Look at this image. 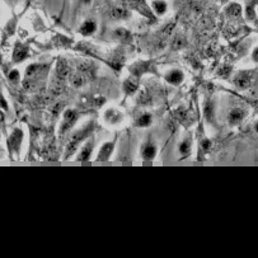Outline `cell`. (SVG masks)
Here are the masks:
<instances>
[{"label": "cell", "instance_id": "obj_5", "mask_svg": "<svg viewBox=\"0 0 258 258\" xmlns=\"http://www.w3.org/2000/svg\"><path fill=\"white\" fill-rule=\"evenodd\" d=\"M234 82L237 84V87H239V88H248L250 84V78L247 74H239L235 78Z\"/></svg>", "mask_w": 258, "mask_h": 258}, {"label": "cell", "instance_id": "obj_15", "mask_svg": "<svg viewBox=\"0 0 258 258\" xmlns=\"http://www.w3.org/2000/svg\"><path fill=\"white\" fill-rule=\"evenodd\" d=\"M91 153H92V143H88V144L84 147V149L82 150V153H80L79 160H88Z\"/></svg>", "mask_w": 258, "mask_h": 258}, {"label": "cell", "instance_id": "obj_9", "mask_svg": "<svg viewBox=\"0 0 258 258\" xmlns=\"http://www.w3.org/2000/svg\"><path fill=\"white\" fill-rule=\"evenodd\" d=\"M127 16H128L127 11L121 8V7H116V8H113L111 11V17L114 19H122V18H126Z\"/></svg>", "mask_w": 258, "mask_h": 258}, {"label": "cell", "instance_id": "obj_2", "mask_svg": "<svg viewBox=\"0 0 258 258\" xmlns=\"http://www.w3.org/2000/svg\"><path fill=\"white\" fill-rule=\"evenodd\" d=\"M245 116V112L243 111L242 108H234L230 111L229 113V122L232 123V125H235V123L240 122V121L244 118Z\"/></svg>", "mask_w": 258, "mask_h": 258}, {"label": "cell", "instance_id": "obj_18", "mask_svg": "<svg viewBox=\"0 0 258 258\" xmlns=\"http://www.w3.org/2000/svg\"><path fill=\"white\" fill-rule=\"evenodd\" d=\"M240 12H242V9H240V7L238 6V4H232V6L228 8L226 13L232 17H238L240 14Z\"/></svg>", "mask_w": 258, "mask_h": 258}, {"label": "cell", "instance_id": "obj_13", "mask_svg": "<svg viewBox=\"0 0 258 258\" xmlns=\"http://www.w3.org/2000/svg\"><path fill=\"white\" fill-rule=\"evenodd\" d=\"M57 75H59V78H61V79H64L67 75H69V67L65 65V62H59V65H57Z\"/></svg>", "mask_w": 258, "mask_h": 258}, {"label": "cell", "instance_id": "obj_6", "mask_svg": "<svg viewBox=\"0 0 258 258\" xmlns=\"http://www.w3.org/2000/svg\"><path fill=\"white\" fill-rule=\"evenodd\" d=\"M123 89H125V92L127 94L134 93V92L138 89V80L133 79V78L127 79L125 83H123Z\"/></svg>", "mask_w": 258, "mask_h": 258}, {"label": "cell", "instance_id": "obj_4", "mask_svg": "<svg viewBox=\"0 0 258 258\" xmlns=\"http://www.w3.org/2000/svg\"><path fill=\"white\" fill-rule=\"evenodd\" d=\"M27 56V47H24L23 45H17L16 50H14L13 53V59L14 61H22V60L26 59Z\"/></svg>", "mask_w": 258, "mask_h": 258}, {"label": "cell", "instance_id": "obj_14", "mask_svg": "<svg viewBox=\"0 0 258 258\" xmlns=\"http://www.w3.org/2000/svg\"><path fill=\"white\" fill-rule=\"evenodd\" d=\"M153 7H154V11L157 12L158 14H163L167 11V4H165V2H163V0H157V2H154V3H153Z\"/></svg>", "mask_w": 258, "mask_h": 258}, {"label": "cell", "instance_id": "obj_1", "mask_svg": "<svg viewBox=\"0 0 258 258\" xmlns=\"http://www.w3.org/2000/svg\"><path fill=\"white\" fill-rule=\"evenodd\" d=\"M122 3H125L126 6L131 7L133 9L138 11L139 13L144 14V16L148 17V18H152L153 17L149 7H148L147 3H145V0H122Z\"/></svg>", "mask_w": 258, "mask_h": 258}, {"label": "cell", "instance_id": "obj_19", "mask_svg": "<svg viewBox=\"0 0 258 258\" xmlns=\"http://www.w3.org/2000/svg\"><path fill=\"white\" fill-rule=\"evenodd\" d=\"M150 121H152V117H150V114H144V116H141L140 118H139V121H138V123L140 126H149V123H150Z\"/></svg>", "mask_w": 258, "mask_h": 258}, {"label": "cell", "instance_id": "obj_17", "mask_svg": "<svg viewBox=\"0 0 258 258\" xmlns=\"http://www.w3.org/2000/svg\"><path fill=\"white\" fill-rule=\"evenodd\" d=\"M72 83H73V85H75V87H80V85L84 84V83H85L84 74H74V75H73Z\"/></svg>", "mask_w": 258, "mask_h": 258}, {"label": "cell", "instance_id": "obj_26", "mask_svg": "<svg viewBox=\"0 0 258 258\" xmlns=\"http://www.w3.org/2000/svg\"><path fill=\"white\" fill-rule=\"evenodd\" d=\"M2 102H3V108L6 109L7 108V103H6V99L4 98H2Z\"/></svg>", "mask_w": 258, "mask_h": 258}, {"label": "cell", "instance_id": "obj_27", "mask_svg": "<svg viewBox=\"0 0 258 258\" xmlns=\"http://www.w3.org/2000/svg\"><path fill=\"white\" fill-rule=\"evenodd\" d=\"M255 130H257V133H258V123H257V125H255Z\"/></svg>", "mask_w": 258, "mask_h": 258}, {"label": "cell", "instance_id": "obj_10", "mask_svg": "<svg viewBox=\"0 0 258 258\" xmlns=\"http://www.w3.org/2000/svg\"><path fill=\"white\" fill-rule=\"evenodd\" d=\"M112 148H113V145H112V144H106L104 147H102L101 153H99L98 160H107V159H108L109 154H111V152H112Z\"/></svg>", "mask_w": 258, "mask_h": 258}, {"label": "cell", "instance_id": "obj_7", "mask_svg": "<svg viewBox=\"0 0 258 258\" xmlns=\"http://www.w3.org/2000/svg\"><path fill=\"white\" fill-rule=\"evenodd\" d=\"M182 79H183V75H182V73L178 72V70H174V72L169 73V74L167 75V80L169 83H172V84H179V83L182 82Z\"/></svg>", "mask_w": 258, "mask_h": 258}, {"label": "cell", "instance_id": "obj_23", "mask_svg": "<svg viewBox=\"0 0 258 258\" xmlns=\"http://www.w3.org/2000/svg\"><path fill=\"white\" fill-rule=\"evenodd\" d=\"M19 78V73L17 72V70H13V72L9 73V79L12 80V82H17Z\"/></svg>", "mask_w": 258, "mask_h": 258}, {"label": "cell", "instance_id": "obj_25", "mask_svg": "<svg viewBox=\"0 0 258 258\" xmlns=\"http://www.w3.org/2000/svg\"><path fill=\"white\" fill-rule=\"evenodd\" d=\"M253 59H254L255 61H258V48L254 50V52H253Z\"/></svg>", "mask_w": 258, "mask_h": 258}, {"label": "cell", "instance_id": "obj_22", "mask_svg": "<svg viewBox=\"0 0 258 258\" xmlns=\"http://www.w3.org/2000/svg\"><path fill=\"white\" fill-rule=\"evenodd\" d=\"M230 72H232V69L229 67H224L221 68L220 72H219V75H221V77H228L229 74H230Z\"/></svg>", "mask_w": 258, "mask_h": 258}, {"label": "cell", "instance_id": "obj_12", "mask_svg": "<svg viewBox=\"0 0 258 258\" xmlns=\"http://www.w3.org/2000/svg\"><path fill=\"white\" fill-rule=\"evenodd\" d=\"M106 118L108 122L116 123V122H118V121H120L122 117H121V114L118 113V112L108 111V112H106Z\"/></svg>", "mask_w": 258, "mask_h": 258}, {"label": "cell", "instance_id": "obj_20", "mask_svg": "<svg viewBox=\"0 0 258 258\" xmlns=\"http://www.w3.org/2000/svg\"><path fill=\"white\" fill-rule=\"evenodd\" d=\"M116 35H117V37L122 41L128 40V38H130V33L125 30H117L116 31Z\"/></svg>", "mask_w": 258, "mask_h": 258}, {"label": "cell", "instance_id": "obj_11", "mask_svg": "<svg viewBox=\"0 0 258 258\" xmlns=\"http://www.w3.org/2000/svg\"><path fill=\"white\" fill-rule=\"evenodd\" d=\"M21 140H22V133L19 130H16L13 135H12L11 140H9V145L13 148H18Z\"/></svg>", "mask_w": 258, "mask_h": 258}, {"label": "cell", "instance_id": "obj_3", "mask_svg": "<svg viewBox=\"0 0 258 258\" xmlns=\"http://www.w3.org/2000/svg\"><path fill=\"white\" fill-rule=\"evenodd\" d=\"M75 120H77V112L72 111V109H69V111L65 112L64 123H62V128H61L62 133H64V131H67L68 128H69L70 126L75 122Z\"/></svg>", "mask_w": 258, "mask_h": 258}, {"label": "cell", "instance_id": "obj_8", "mask_svg": "<svg viewBox=\"0 0 258 258\" xmlns=\"http://www.w3.org/2000/svg\"><path fill=\"white\" fill-rule=\"evenodd\" d=\"M94 31H96V23H94L93 21L84 22V24H83L82 28H80V32H82L83 35H92Z\"/></svg>", "mask_w": 258, "mask_h": 258}, {"label": "cell", "instance_id": "obj_16", "mask_svg": "<svg viewBox=\"0 0 258 258\" xmlns=\"http://www.w3.org/2000/svg\"><path fill=\"white\" fill-rule=\"evenodd\" d=\"M143 154H144V158L145 159H153L155 155V147L154 145H147V147L144 148V152H143Z\"/></svg>", "mask_w": 258, "mask_h": 258}, {"label": "cell", "instance_id": "obj_24", "mask_svg": "<svg viewBox=\"0 0 258 258\" xmlns=\"http://www.w3.org/2000/svg\"><path fill=\"white\" fill-rule=\"evenodd\" d=\"M203 147H204V149H209V148H210V141H208V140L204 141Z\"/></svg>", "mask_w": 258, "mask_h": 258}, {"label": "cell", "instance_id": "obj_21", "mask_svg": "<svg viewBox=\"0 0 258 258\" xmlns=\"http://www.w3.org/2000/svg\"><path fill=\"white\" fill-rule=\"evenodd\" d=\"M181 153L183 155H188L189 154V144L188 143H182L181 144Z\"/></svg>", "mask_w": 258, "mask_h": 258}]
</instances>
